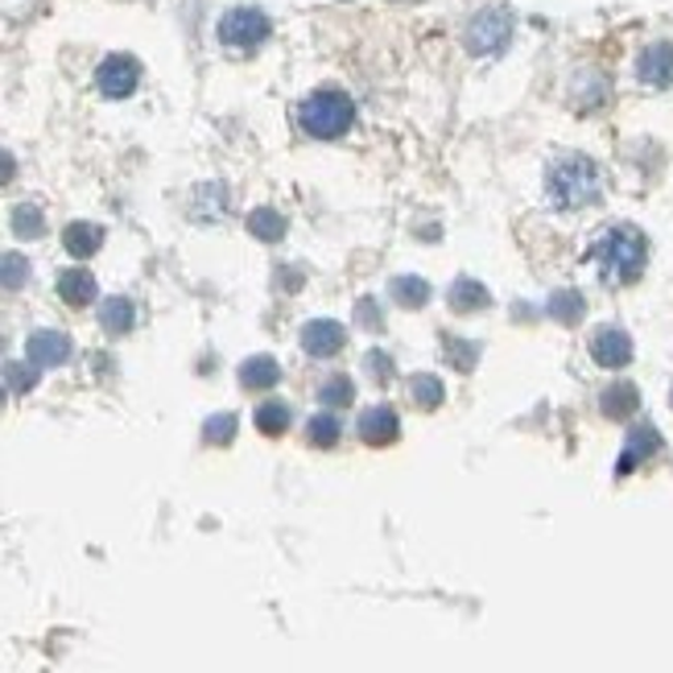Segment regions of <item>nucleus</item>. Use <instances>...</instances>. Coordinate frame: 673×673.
I'll use <instances>...</instances> for the list:
<instances>
[{
    "label": "nucleus",
    "instance_id": "f257e3e1",
    "mask_svg": "<svg viewBox=\"0 0 673 673\" xmlns=\"http://www.w3.org/2000/svg\"><path fill=\"white\" fill-rule=\"evenodd\" d=\"M591 264L607 285H633L640 281L645 264H649V236L636 224L607 227L595 244H591Z\"/></svg>",
    "mask_w": 673,
    "mask_h": 673
},
{
    "label": "nucleus",
    "instance_id": "f03ea898",
    "mask_svg": "<svg viewBox=\"0 0 673 673\" xmlns=\"http://www.w3.org/2000/svg\"><path fill=\"white\" fill-rule=\"evenodd\" d=\"M599 194H603V174L587 153H562L545 169V199L554 211L595 206Z\"/></svg>",
    "mask_w": 673,
    "mask_h": 673
},
{
    "label": "nucleus",
    "instance_id": "7ed1b4c3",
    "mask_svg": "<svg viewBox=\"0 0 673 673\" xmlns=\"http://www.w3.org/2000/svg\"><path fill=\"white\" fill-rule=\"evenodd\" d=\"M298 125L315 141H335L356 125V104L339 87H318L298 104Z\"/></svg>",
    "mask_w": 673,
    "mask_h": 673
},
{
    "label": "nucleus",
    "instance_id": "20e7f679",
    "mask_svg": "<svg viewBox=\"0 0 673 673\" xmlns=\"http://www.w3.org/2000/svg\"><path fill=\"white\" fill-rule=\"evenodd\" d=\"M512 34H517V17L508 13L505 4H487V9H480V13L468 21L463 46H468L475 58H496L512 46Z\"/></svg>",
    "mask_w": 673,
    "mask_h": 673
},
{
    "label": "nucleus",
    "instance_id": "39448f33",
    "mask_svg": "<svg viewBox=\"0 0 673 673\" xmlns=\"http://www.w3.org/2000/svg\"><path fill=\"white\" fill-rule=\"evenodd\" d=\"M220 42H224L227 50H240V55H252V50H261L269 34H273V21L264 9H252V4H236V9H227L224 17H220Z\"/></svg>",
    "mask_w": 673,
    "mask_h": 673
},
{
    "label": "nucleus",
    "instance_id": "423d86ee",
    "mask_svg": "<svg viewBox=\"0 0 673 673\" xmlns=\"http://www.w3.org/2000/svg\"><path fill=\"white\" fill-rule=\"evenodd\" d=\"M137 83H141V62L132 55H108L95 67V87L108 99H129Z\"/></svg>",
    "mask_w": 673,
    "mask_h": 673
},
{
    "label": "nucleus",
    "instance_id": "0eeeda50",
    "mask_svg": "<svg viewBox=\"0 0 673 673\" xmlns=\"http://www.w3.org/2000/svg\"><path fill=\"white\" fill-rule=\"evenodd\" d=\"M347 347V327L335 318H310L302 327V352L315 359H331Z\"/></svg>",
    "mask_w": 673,
    "mask_h": 673
},
{
    "label": "nucleus",
    "instance_id": "6e6552de",
    "mask_svg": "<svg viewBox=\"0 0 673 673\" xmlns=\"http://www.w3.org/2000/svg\"><path fill=\"white\" fill-rule=\"evenodd\" d=\"M636 79H640L645 87H657V92L673 87V42H653V46H645V50L636 55Z\"/></svg>",
    "mask_w": 673,
    "mask_h": 673
},
{
    "label": "nucleus",
    "instance_id": "1a4fd4ad",
    "mask_svg": "<svg viewBox=\"0 0 673 673\" xmlns=\"http://www.w3.org/2000/svg\"><path fill=\"white\" fill-rule=\"evenodd\" d=\"M591 359L599 368H624L633 364V335L624 327H599L591 335Z\"/></svg>",
    "mask_w": 673,
    "mask_h": 673
},
{
    "label": "nucleus",
    "instance_id": "9d476101",
    "mask_svg": "<svg viewBox=\"0 0 673 673\" xmlns=\"http://www.w3.org/2000/svg\"><path fill=\"white\" fill-rule=\"evenodd\" d=\"M71 339L62 335V331H34V335L25 339V359L29 364H38V368H62L67 359H71Z\"/></svg>",
    "mask_w": 673,
    "mask_h": 673
},
{
    "label": "nucleus",
    "instance_id": "9b49d317",
    "mask_svg": "<svg viewBox=\"0 0 673 673\" xmlns=\"http://www.w3.org/2000/svg\"><path fill=\"white\" fill-rule=\"evenodd\" d=\"M657 450H661V434H657V426H649V422L633 426V430H628V442H624V454H619V463H616V475L636 471L645 459H653Z\"/></svg>",
    "mask_w": 673,
    "mask_h": 673
},
{
    "label": "nucleus",
    "instance_id": "f8f14e48",
    "mask_svg": "<svg viewBox=\"0 0 673 673\" xmlns=\"http://www.w3.org/2000/svg\"><path fill=\"white\" fill-rule=\"evenodd\" d=\"M356 430L368 447H389V442H397V434H401V422H397V410H389V405H373V410L359 417Z\"/></svg>",
    "mask_w": 673,
    "mask_h": 673
},
{
    "label": "nucleus",
    "instance_id": "ddd939ff",
    "mask_svg": "<svg viewBox=\"0 0 673 673\" xmlns=\"http://www.w3.org/2000/svg\"><path fill=\"white\" fill-rule=\"evenodd\" d=\"M62 248H67L75 261H87V257H95V252L104 248V227L87 224V220H79V224H67V227H62Z\"/></svg>",
    "mask_w": 673,
    "mask_h": 673
},
{
    "label": "nucleus",
    "instance_id": "4468645a",
    "mask_svg": "<svg viewBox=\"0 0 673 673\" xmlns=\"http://www.w3.org/2000/svg\"><path fill=\"white\" fill-rule=\"evenodd\" d=\"M599 410H603V417H612V422H628V417L640 410V393H636V385H628V380L607 385L603 397H599Z\"/></svg>",
    "mask_w": 673,
    "mask_h": 673
},
{
    "label": "nucleus",
    "instance_id": "2eb2a0df",
    "mask_svg": "<svg viewBox=\"0 0 673 673\" xmlns=\"http://www.w3.org/2000/svg\"><path fill=\"white\" fill-rule=\"evenodd\" d=\"M447 302H450V310H454V315H475V310H487V306H492V294H487L484 281L459 278L454 285H450Z\"/></svg>",
    "mask_w": 673,
    "mask_h": 673
},
{
    "label": "nucleus",
    "instance_id": "dca6fc26",
    "mask_svg": "<svg viewBox=\"0 0 673 673\" xmlns=\"http://www.w3.org/2000/svg\"><path fill=\"white\" fill-rule=\"evenodd\" d=\"M95 278L87 273V269H67V273H58V298L67 302V306H87V302H95Z\"/></svg>",
    "mask_w": 673,
    "mask_h": 673
},
{
    "label": "nucleus",
    "instance_id": "f3484780",
    "mask_svg": "<svg viewBox=\"0 0 673 673\" xmlns=\"http://www.w3.org/2000/svg\"><path fill=\"white\" fill-rule=\"evenodd\" d=\"M240 385L244 389H257V393L273 389V385H281V364L273 356H248L240 364Z\"/></svg>",
    "mask_w": 673,
    "mask_h": 673
},
{
    "label": "nucleus",
    "instance_id": "a211bd4d",
    "mask_svg": "<svg viewBox=\"0 0 673 673\" xmlns=\"http://www.w3.org/2000/svg\"><path fill=\"white\" fill-rule=\"evenodd\" d=\"M545 315L570 327V322H579V318L587 315V298H582L575 285H562V290H554L550 302H545Z\"/></svg>",
    "mask_w": 673,
    "mask_h": 673
},
{
    "label": "nucleus",
    "instance_id": "6ab92c4d",
    "mask_svg": "<svg viewBox=\"0 0 673 673\" xmlns=\"http://www.w3.org/2000/svg\"><path fill=\"white\" fill-rule=\"evenodd\" d=\"M132 318H137V306H132L129 298H120V294L99 306V327H104L108 335H129Z\"/></svg>",
    "mask_w": 673,
    "mask_h": 673
},
{
    "label": "nucleus",
    "instance_id": "aec40b11",
    "mask_svg": "<svg viewBox=\"0 0 673 673\" xmlns=\"http://www.w3.org/2000/svg\"><path fill=\"white\" fill-rule=\"evenodd\" d=\"M285 215L281 211H273V206H257L252 215H248V232L257 236L261 244H278V240H285Z\"/></svg>",
    "mask_w": 673,
    "mask_h": 673
},
{
    "label": "nucleus",
    "instance_id": "412c9836",
    "mask_svg": "<svg viewBox=\"0 0 673 673\" xmlns=\"http://www.w3.org/2000/svg\"><path fill=\"white\" fill-rule=\"evenodd\" d=\"M9 224H13V236H17V240H38L42 232H46V215H42V206L21 203V206H13Z\"/></svg>",
    "mask_w": 673,
    "mask_h": 673
},
{
    "label": "nucleus",
    "instance_id": "4be33fe9",
    "mask_svg": "<svg viewBox=\"0 0 673 673\" xmlns=\"http://www.w3.org/2000/svg\"><path fill=\"white\" fill-rule=\"evenodd\" d=\"M393 298L405 310H422L430 302V281L426 278H397L393 281Z\"/></svg>",
    "mask_w": 673,
    "mask_h": 673
},
{
    "label": "nucleus",
    "instance_id": "5701e85b",
    "mask_svg": "<svg viewBox=\"0 0 673 673\" xmlns=\"http://www.w3.org/2000/svg\"><path fill=\"white\" fill-rule=\"evenodd\" d=\"M252 417H257V430L269 434V438H278V434L290 430V417H294V413H290V405H285V401H264V405L252 413Z\"/></svg>",
    "mask_w": 673,
    "mask_h": 673
},
{
    "label": "nucleus",
    "instance_id": "b1692460",
    "mask_svg": "<svg viewBox=\"0 0 673 673\" xmlns=\"http://www.w3.org/2000/svg\"><path fill=\"white\" fill-rule=\"evenodd\" d=\"M410 397H413V405H422V410H438L442 397H447V385H442L438 376H413Z\"/></svg>",
    "mask_w": 673,
    "mask_h": 673
},
{
    "label": "nucleus",
    "instance_id": "393cba45",
    "mask_svg": "<svg viewBox=\"0 0 673 673\" xmlns=\"http://www.w3.org/2000/svg\"><path fill=\"white\" fill-rule=\"evenodd\" d=\"M318 401H322L327 410H343V405H352V401H356V385H352V376H331V380H322Z\"/></svg>",
    "mask_w": 673,
    "mask_h": 673
},
{
    "label": "nucleus",
    "instance_id": "a878e982",
    "mask_svg": "<svg viewBox=\"0 0 673 673\" xmlns=\"http://www.w3.org/2000/svg\"><path fill=\"white\" fill-rule=\"evenodd\" d=\"M339 434H343V426H339L335 413H315L310 417V426H306V438L315 442L318 450H331L339 442Z\"/></svg>",
    "mask_w": 673,
    "mask_h": 673
},
{
    "label": "nucleus",
    "instance_id": "bb28decb",
    "mask_svg": "<svg viewBox=\"0 0 673 673\" xmlns=\"http://www.w3.org/2000/svg\"><path fill=\"white\" fill-rule=\"evenodd\" d=\"M25 281H29V261L21 252H4L0 257V285L4 290H21Z\"/></svg>",
    "mask_w": 673,
    "mask_h": 673
},
{
    "label": "nucleus",
    "instance_id": "cd10ccee",
    "mask_svg": "<svg viewBox=\"0 0 673 673\" xmlns=\"http://www.w3.org/2000/svg\"><path fill=\"white\" fill-rule=\"evenodd\" d=\"M475 343H468V339H447V359L459 368V373H471L475 368Z\"/></svg>",
    "mask_w": 673,
    "mask_h": 673
},
{
    "label": "nucleus",
    "instance_id": "c85d7f7f",
    "mask_svg": "<svg viewBox=\"0 0 673 673\" xmlns=\"http://www.w3.org/2000/svg\"><path fill=\"white\" fill-rule=\"evenodd\" d=\"M38 364H29V359H25V364H9V385H13V389H17V393H29V389H34V385H38Z\"/></svg>",
    "mask_w": 673,
    "mask_h": 673
},
{
    "label": "nucleus",
    "instance_id": "c756f323",
    "mask_svg": "<svg viewBox=\"0 0 673 673\" xmlns=\"http://www.w3.org/2000/svg\"><path fill=\"white\" fill-rule=\"evenodd\" d=\"M232 434H236V417L232 413H215L206 422V442H232Z\"/></svg>",
    "mask_w": 673,
    "mask_h": 673
},
{
    "label": "nucleus",
    "instance_id": "7c9ffc66",
    "mask_svg": "<svg viewBox=\"0 0 673 673\" xmlns=\"http://www.w3.org/2000/svg\"><path fill=\"white\" fill-rule=\"evenodd\" d=\"M368 373H373L376 380H389V376L397 373V368H393V356H385L380 347H376V352H368Z\"/></svg>",
    "mask_w": 673,
    "mask_h": 673
},
{
    "label": "nucleus",
    "instance_id": "2f4dec72",
    "mask_svg": "<svg viewBox=\"0 0 673 673\" xmlns=\"http://www.w3.org/2000/svg\"><path fill=\"white\" fill-rule=\"evenodd\" d=\"M356 318H359V327H368V331H380V306H376V298L359 302Z\"/></svg>",
    "mask_w": 673,
    "mask_h": 673
},
{
    "label": "nucleus",
    "instance_id": "473e14b6",
    "mask_svg": "<svg viewBox=\"0 0 673 673\" xmlns=\"http://www.w3.org/2000/svg\"><path fill=\"white\" fill-rule=\"evenodd\" d=\"M17 178V157L9 150H0V187H9Z\"/></svg>",
    "mask_w": 673,
    "mask_h": 673
},
{
    "label": "nucleus",
    "instance_id": "72a5a7b5",
    "mask_svg": "<svg viewBox=\"0 0 673 673\" xmlns=\"http://www.w3.org/2000/svg\"><path fill=\"white\" fill-rule=\"evenodd\" d=\"M0 405H4V389H0Z\"/></svg>",
    "mask_w": 673,
    "mask_h": 673
},
{
    "label": "nucleus",
    "instance_id": "f704fd0d",
    "mask_svg": "<svg viewBox=\"0 0 673 673\" xmlns=\"http://www.w3.org/2000/svg\"><path fill=\"white\" fill-rule=\"evenodd\" d=\"M670 401H673V397H670Z\"/></svg>",
    "mask_w": 673,
    "mask_h": 673
}]
</instances>
